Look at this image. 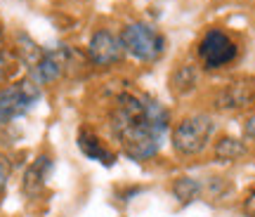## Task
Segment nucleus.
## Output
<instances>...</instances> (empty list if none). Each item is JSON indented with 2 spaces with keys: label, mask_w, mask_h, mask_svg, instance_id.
I'll use <instances>...</instances> for the list:
<instances>
[{
  "label": "nucleus",
  "mask_w": 255,
  "mask_h": 217,
  "mask_svg": "<svg viewBox=\"0 0 255 217\" xmlns=\"http://www.w3.org/2000/svg\"><path fill=\"white\" fill-rule=\"evenodd\" d=\"M111 132L132 161H146L158 154L168 132V111L151 97L119 95L111 108Z\"/></svg>",
  "instance_id": "1"
},
{
  "label": "nucleus",
  "mask_w": 255,
  "mask_h": 217,
  "mask_svg": "<svg viewBox=\"0 0 255 217\" xmlns=\"http://www.w3.org/2000/svg\"><path fill=\"white\" fill-rule=\"evenodd\" d=\"M121 43L128 54L139 62H156L165 52V38L149 24H130L121 33Z\"/></svg>",
  "instance_id": "2"
},
{
  "label": "nucleus",
  "mask_w": 255,
  "mask_h": 217,
  "mask_svg": "<svg viewBox=\"0 0 255 217\" xmlns=\"http://www.w3.org/2000/svg\"><path fill=\"white\" fill-rule=\"evenodd\" d=\"M38 100H40V85L33 78L12 83L9 88L0 90V123H9L28 113Z\"/></svg>",
  "instance_id": "3"
},
{
  "label": "nucleus",
  "mask_w": 255,
  "mask_h": 217,
  "mask_svg": "<svg viewBox=\"0 0 255 217\" xmlns=\"http://www.w3.org/2000/svg\"><path fill=\"white\" fill-rule=\"evenodd\" d=\"M213 123L208 116H191L184 118L182 123H177L173 130V146L177 154L194 156L203 151V146L208 144Z\"/></svg>",
  "instance_id": "4"
},
{
  "label": "nucleus",
  "mask_w": 255,
  "mask_h": 217,
  "mask_svg": "<svg viewBox=\"0 0 255 217\" xmlns=\"http://www.w3.org/2000/svg\"><path fill=\"white\" fill-rule=\"evenodd\" d=\"M237 54H239L237 43L225 31H218V28H210L199 45L201 64L208 71H215V69H222V66L232 64L237 59Z\"/></svg>",
  "instance_id": "5"
},
{
  "label": "nucleus",
  "mask_w": 255,
  "mask_h": 217,
  "mask_svg": "<svg viewBox=\"0 0 255 217\" xmlns=\"http://www.w3.org/2000/svg\"><path fill=\"white\" fill-rule=\"evenodd\" d=\"M255 102V78L253 76H241V78H234L232 83H227L222 92L215 100V107L222 108V111H237V108H244L248 104Z\"/></svg>",
  "instance_id": "6"
},
{
  "label": "nucleus",
  "mask_w": 255,
  "mask_h": 217,
  "mask_svg": "<svg viewBox=\"0 0 255 217\" xmlns=\"http://www.w3.org/2000/svg\"><path fill=\"white\" fill-rule=\"evenodd\" d=\"M123 43L121 38H116L109 31H95L90 38V45H88V57L95 66H111V64H119L123 59Z\"/></svg>",
  "instance_id": "7"
},
{
  "label": "nucleus",
  "mask_w": 255,
  "mask_h": 217,
  "mask_svg": "<svg viewBox=\"0 0 255 217\" xmlns=\"http://www.w3.org/2000/svg\"><path fill=\"white\" fill-rule=\"evenodd\" d=\"M71 54H73L71 50H69V47H64V45L55 47V50H43L40 62L31 69V78H33L38 85L57 81V78L69 69V64H71Z\"/></svg>",
  "instance_id": "8"
},
{
  "label": "nucleus",
  "mask_w": 255,
  "mask_h": 217,
  "mask_svg": "<svg viewBox=\"0 0 255 217\" xmlns=\"http://www.w3.org/2000/svg\"><path fill=\"white\" fill-rule=\"evenodd\" d=\"M50 170H52V161H50L47 156H40V158H36V161L31 163V168L26 170L24 182H21V189H24V194H28V196H36L38 191L45 187L47 177H50Z\"/></svg>",
  "instance_id": "9"
},
{
  "label": "nucleus",
  "mask_w": 255,
  "mask_h": 217,
  "mask_svg": "<svg viewBox=\"0 0 255 217\" xmlns=\"http://www.w3.org/2000/svg\"><path fill=\"white\" fill-rule=\"evenodd\" d=\"M78 149H81L88 158L102 163V165H107V168H111V165L116 163L114 154H111V151H107V149L102 146L100 137L92 135L90 130H81V132H78Z\"/></svg>",
  "instance_id": "10"
},
{
  "label": "nucleus",
  "mask_w": 255,
  "mask_h": 217,
  "mask_svg": "<svg viewBox=\"0 0 255 217\" xmlns=\"http://www.w3.org/2000/svg\"><path fill=\"white\" fill-rule=\"evenodd\" d=\"M215 156L220 161H239L241 156H246V146L241 144L234 137H222L218 144H215Z\"/></svg>",
  "instance_id": "11"
},
{
  "label": "nucleus",
  "mask_w": 255,
  "mask_h": 217,
  "mask_svg": "<svg viewBox=\"0 0 255 217\" xmlns=\"http://www.w3.org/2000/svg\"><path fill=\"white\" fill-rule=\"evenodd\" d=\"M199 191H201V184L194 177H180L173 184V194L180 203H191V201L199 196Z\"/></svg>",
  "instance_id": "12"
},
{
  "label": "nucleus",
  "mask_w": 255,
  "mask_h": 217,
  "mask_svg": "<svg viewBox=\"0 0 255 217\" xmlns=\"http://www.w3.org/2000/svg\"><path fill=\"white\" fill-rule=\"evenodd\" d=\"M17 52H19V59L26 64L28 69H33V66L40 62V57H43V47H38L28 36H19Z\"/></svg>",
  "instance_id": "13"
},
{
  "label": "nucleus",
  "mask_w": 255,
  "mask_h": 217,
  "mask_svg": "<svg viewBox=\"0 0 255 217\" xmlns=\"http://www.w3.org/2000/svg\"><path fill=\"white\" fill-rule=\"evenodd\" d=\"M173 90L177 95H187L189 90H194V85H196V71L191 69V66H182V69H177L173 73Z\"/></svg>",
  "instance_id": "14"
},
{
  "label": "nucleus",
  "mask_w": 255,
  "mask_h": 217,
  "mask_svg": "<svg viewBox=\"0 0 255 217\" xmlns=\"http://www.w3.org/2000/svg\"><path fill=\"white\" fill-rule=\"evenodd\" d=\"M12 71H14V54L9 52L7 47L0 45V83L7 81Z\"/></svg>",
  "instance_id": "15"
},
{
  "label": "nucleus",
  "mask_w": 255,
  "mask_h": 217,
  "mask_svg": "<svg viewBox=\"0 0 255 217\" xmlns=\"http://www.w3.org/2000/svg\"><path fill=\"white\" fill-rule=\"evenodd\" d=\"M9 175H12V165H9V161L5 156H0V196H2V191L7 187Z\"/></svg>",
  "instance_id": "16"
},
{
  "label": "nucleus",
  "mask_w": 255,
  "mask_h": 217,
  "mask_svg": "<svg viewBox=\"0 0 255 217\" xmlns=\"http://www.w3.org/2000/svg\"><path fill=\"white\" fill-rule=\"evenodd\" d=\"M244 215L246 217H255V189L251 191L244 201Z\"/></svg>",
  "instance_id": "17"
},
{
  "label": "nucleus",
  "mask_w": 255,
  "mask_h": 217,
  "mask_svg": "<svg viewBox=\"0 0 255 217\" xmlns=\"http://www.w3.org/2000/svg\"><path fill=\"white\" fill-rule=\"evenodd\" d=\"M244 132H246V137H251V139H255V113L246 120V125H244Z\"/></svg>",
  "instance_id": "18"
},
{
  "label": "nucleus",
  "mask_w": 255,
  "mask_h": 217,
  "mask_svg": "<svg viewBox=\"0 0 255 217\" xmlns=\"http://www.w3.org/2000/svg\"><path fill=\"white\" fill-rule=\"evenodd\" d=\"M0 36H2V24H0Z\"/></svg>",
  "instance_id": "19"
}]
</instances>
